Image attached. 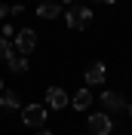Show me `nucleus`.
Returning a JSON list of instances; mask_svg holds the SVG:
<instances>
[{
  "instance_id": "f257e3e1",
  "label": "nucleus",
  "mask_w": 132,
  "mask_h": 135,
  "mask_svg": "<svg viewBox=\"0 0 132 135\" xmlns=\"http://www.w3.org/2000/svg\"><path fill=\"white\" fill-rule=\"evenodd\" d=\"M92 18V9H86V6H74V9H68V16H65V22H68V28H74V31H80L86 22Z\"/></svg>"
},
{
  "instance_id": "f03ea898",
  "label": "nucleus",
  "mask_w": 132,
  "mask_h": 135,
  "mask_svg": "<svg viewBox=\"0 0 132 135\" xmlns=\"http://www.w3.org/2000/svg\"><path fill=\"white\" fill-rule=\"evenodd\" d=\"M16 46H18V55L34 52V46H37V34H34L31 28H22V31L16 34Z\"/></svg>"
},
{
  "instance_id": "7ed1b4c3",
  "label": "nucleus",
  "mask_w": 132,
  "mask_h": 135,
  "mask_svg": "<svg viewBox=\"0 0 132 135\" xmlns=\"http://www.w3.org/2000/svg\"><path fill=\"white\" fill-rule=\"evenodd\" d=\"M22 120H25L28 126H43L46 108H43V104H28V108H22Z\"/></svg>"
},
{
  "instance_id": "20e7f679",
  "label": "nucleus",
  "mask_w": 132,
  "mask_h": 135,
  "mask_svg": "<svg viewBox=\"0 0 132 135\" xmlns=\"http://www.w3.org/2000/svg\"><path fill=\"white\" fill-rule=\"evenodd\" d=\"M101 104L107 108V114H120V110H126L129 104H126V98L120 92H105L101 95Z\"/></svg>"
},
{
  "instance_id": "39448f33",
  "label": "nucleus",
  "mask_w": 132,
  "mask_h": 135,
  "mask_svg": "<svg viewBox=\"0 0 132 135\" xmlns=\"http://www.w3.org/2000/svg\"><path fill=\"white\" fill-rule=\"evenodd\" d=\"M111 126H114V123H111L107 114H92V117H89V132L92 135H107Z\"/></svg>"
},
{
  "instance_id": "423d86ee",
  "label": "nucleus",
  "mask_w": 132,
  "mask_h": 135,
  "mask_svg": "<svg viewBox=\"0 0 132 135\" xmlns=\"http://www.w3.org/2000/svg\"><path fill=\"white\" fill-rule=\"evenodd\" d=\"M65 104H68L65 89H58V86H49V89H46V108H65Z\"/></svg>"
},
{
  "instance_id": "0eeeda50",
  "label": "nucleus",
  "mask_w": 132,
  "mask_h": 135,
  "mask_svg": "<svg viewBox=\"0 0 132 135\" xmlns=\"http://www.w3.org/2000/svg\"><path fill=\"white\" fill-rule=\"evenodd\" d=\"M105 77H107L105 65H92L89 71H86V83H105Z\"/></svg>"
},
{
  "instance_id": "6e6552de",
  "label": "nucleus",
  "mask_w": 132,
  "mask_h": 135,
  "mask_svg": "<svg viewBox=\"0 0 132 135\" xmlns=\"http://www.w3.org/2000/svg\"><path fill=\"white\" fill-rule=\"evenodd\" d=\"M0 108H6V110H22L18 95H16V92H0Z\"/></svg>"
},
{
  "instance_id": "1a4fd4ad",
  "label": "nucleus",
  "mask_w": 132,
  "mask_h": 135,
  "mask_svg": "<svg viewBox=\"0 0 132 135\" xmlns=\"http://www.w3.org/2000/svg\"><path fill=\"white\" fill-rule=\"evenodd\" d=\"M9 71H12V74H25V71H28V59L12 52V55H9Z\"/></svg>"
},
{
  "instance_id": "9d476101",
  "label": "nucleus",
  "mask_w": 132,
  "mask_h": 135,
  "mask_svg": "<svg viewBox=\"0 0 132 135\" xmlns=\"http://www.w3.org/2000/svg\"><path fill=\"white\" fill-rule=\"evenodd\" d=\"M37 12H40L43 18H55L58 16V3H55V0H43L40 6H37Z\"/></svg>"
},
{
  "instance_id": "9b49d317",
  "label": "nucleus",
  "mask_w": 132,
  "mask_h": 135,
  "mask_svg": "<svg viewBox=\"0 0 132 135\" xmlns=\"http://www.w3.org/2000/svg\"><path fill=\"white\" fill-rule=\"evenodd\" d=\"M89 104H92V92H89V89H80V92L74 95V108L83 110V108H89Z\"/></svg>"
},
{
  "instance_id": "f8f14e48",
  "label": "nucleus",
  "mask_w": 132,
  "mask_h": 135,
  "mask_svg": "<svg viewBox=\"0 0 132 135\" xmlns=\"http://www.w3.org/2000/svg\"><path fill=\"white\" fill-rule=\"evenodd\" d=\"M9 55H12V46H9V40H3V37H0V59L9 61Z\"/></svg>"
},
{
  "instance_id": "ddd939ff",
  "label": "nucleus",
  "mask_w": 132,
  "mask_h": 135,
  "mask_svg": "<svg viewBox=\"0 0 132 135\" xmlns=\"http://www.w3.org/2000/svg\"><path fill=\"white\" fill-rule=\"evenodd\" d=\"M18 31H12V25H3V40H12Z\"/></svg>"
},
{
  "instance_id": "4468645a",
  "label": "nucleus",
  "mask_w": 132,
  "mask_h": 135,
  "mask_svg": "<svg viewBox=\"0 0 132 135\" xmlns=\"http://www.w3.org/2000/svg\"><path fill=\"white\" fill-rule=\"evenodd\" d=\"M6 16H12V6H6V3H0V18H6Z\"/></svg>"
},
{
  "instance_id": "2eb2a0df",
  "label": "nucleus",
  "mask_w": 132,
  "mask_h": 135,
  "mask_svg": "<svg viewBox=\"0 0 132 135\" xmlns=\"http://www.w3.org/2000/svg\"><path fill=\"white\" fill-rule=\"evenodd\" d=\"M37 135H52V132H46V129H40V132H37Z\"/></svg>"
},
{
  "instance_id": "dca6fc26",
  "label": "nucleus",
  "mask_w": 132,
  "mask_h": 135,
  "mask_svg": "<svg viewBox=\"0 0 132 135\" xmlns=\"http://www.w3.org/2000/svg\"><path fill=\"white\" fill-rule=\"evenodd\" d=\"M98 3H114V0H98Z\"/></svg>"
},
{
  "instance_id": "f3484780",
  "label": "nucleus",
  "mask_w": 132,
  "mask_h": 135,
  "mask_svg": "<svg viewBox=\"0 0 132 135\" xmlns=\"http://www.w3.org/2000/svg\"><path fill=\"white\" fill-rule=\"evenodd\" d=\"M0 92H3V80H0Z\"/></svg>"
},
{
  "instance_id": "a211bd4d",
  "label": "nucleus",
  "mask_w": 132,
  "mask_h": 135,
  "mask_svg": "<svg viewBox=\"0 0 132 135\" xmlns=\"http://www.w3.org/2000/svg\"><path fill=\"white\" fill-rule=\"evenodd\" d=\"M62 3H74V0H62Z\"/></svg>"
},
{
  "instance_id": "6ab92c4d",
  "label": "nucleus",
  "mask_w": 132,
  "mask_h": 135,
  "mask_svg": "<svg viewBox=\"0 0 132 135\" xmlns=\"http://www.w3.org/2000/svg\"><path fill=\"white\" fill-rule=\"evenodd\" d=\"M129 110H132V108H129Z\"/></svg>"
}]
</instances>
